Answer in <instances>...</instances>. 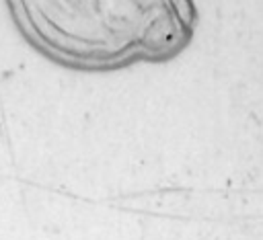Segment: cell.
Segmentation results:
<instances>
[{"label": "cell", "instance_id": "1", "mask_svg": "<svg viewBox=\"0 0 263 240\" xmlns=\"http://www.w3.org/2000/svg\"><path fill=\"white\" fill-rule=\"evenodd\" d=\"M18 35L49 62L113 72L181 55L197 27L195 0H4Z\"/></svg>", "mask_w": 263, "mask_h": 240}]
</instances>
